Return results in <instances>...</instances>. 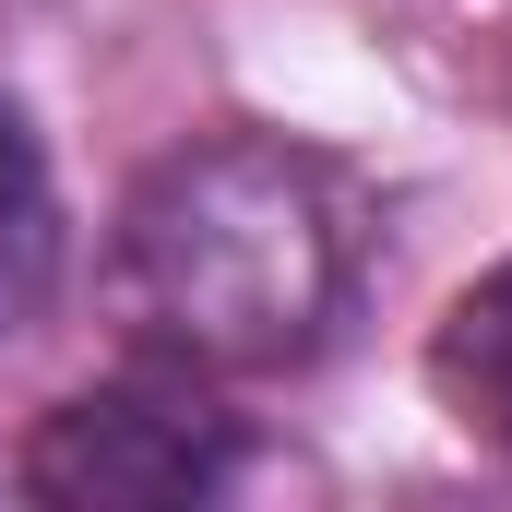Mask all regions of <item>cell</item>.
Instances as JSON below:
<instances>
[{"mask_svg":"<svg viewBox=\"0 0 512 512\" xmlns=\"http://www.w3.org/2000/svg\"><path fill=\"white\" fill-rule=\"evenodd\" d=\"M108 286L167 370L262 382L334 346L358 298V203L322 155L274 131H215L143 167V191L120 203Z\"/></svg>","mask_w":512,"mask_h":512,"instance_id":"cell-1","label":"cell"},{"mask_svg":"<svg viewBox=\"0 0 512 512\" xmlns=\"http://www.w3.org/2000/svg\"><path fill=\"white\" fill-rule=\"evenodd\" d=\"M48 286H60V191H48V155H36L24 108L0 96V346L36 334Z\"/></svg>","mask_w":512,"mask_h":512,"instance_id":"cell-4","label":"cell"},{"mask_svg":"<svg viewBox=\"0 0 512 512\" xmlns=\"http://www.w3.org/2000/svg\"><path fill=\"white\" fill-rule=\"evenodd\" d=\"M429 393L453 405L465 441H489L512 465V262L477 274V286L441 310V334H429Z\"/></svg>","mask_w":512,"mask_h":512,"instance_id":"cell-3","label":"cell"},{"mask_svg":"<svg viewBox=\"0 0 512 512\" xmlns=\"http://www.w3.org/2000/svg\"><path fill=\"white\" fill-rule=\"evenodd\" d=\"M239 477V429L191 393V370H131L36 417L24 441V489L60 512H167L215 501Z\"/></svg>","mask_w":512,"mask_h":512,"instance_id":"cell-2","label":"cell"}]
</instances>
